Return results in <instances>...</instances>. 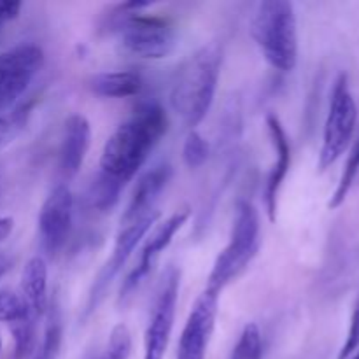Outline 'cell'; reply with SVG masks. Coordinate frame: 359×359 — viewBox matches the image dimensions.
<instances>
[{
  "label": "cell",
  "mask_w": 359,
  "mask_h": 359,
  "mask_svg": "<svg viewBox=\"0 0 359 359\" xmlns=\"http://www.w3.org/2000/svg\"><path fill=\"white\" fill-rule=\"evenodd\" d=\"M167 130L168 118L160 104L139 105L132 118L119 125L105 142L100 172L125 186L142 168Z\"/></svg>",
  "instance_id": "1"
},
{
  "label": "cell",
  "mask_w": 359,
  "mask_h": 359,
  "mask_svg": "<svg viewBox=\"0 0 359 359\" xmlns=\"http://www.w3.org/2000/svg\"><path fill=\"white\" fill-rule=\"evenodd\" d=\"M223 49L205 44L188 56L177 69L170 90V105L189 132L209 114L221 76Z\"/></svg>",
  "instance_id": "2"
},
{
  "label": "cell",
  "mask_w": 359,
  "mask_h": 359,
  "mask_svg": "<svg viewBox=\"0 0 359 359\" xmlns=\"http://www.w3.org/2000/svg\"><path fill=\"white\" fill-rule=\"evenodd\" d=\"M252 39L263 58L279 72H291L298 63V25L287 0L259 2L251 23Z\"/></svg>",
  "instance_id": "3"
},
{
  "label": "cell",
  "mask_w": 359,
  "mask_h": 359,
  "mask_svg": "<svg viewBox=\"0 0 359 359\" xmlns=\"http://www.w3.org/2000/svg\"><path fill=\"white\" fill-rule=\"evenodd\" d=\"M259 245V212L251 202L241 200L235 209L233 226L226 248L217 255L207 290L221 294L224 287L237 279L256 256Z\"/></svg>",
  "instance_id": "4"
},
{
  "label": "cell",
  "mask_w": 359,
  "mask_h": 359,
  "mask_svg": "<svg viewBox=\"0 0 359 359\" xmlns=\"http://www.w3.org/2000/svg\"><path fill=\"white\" fill-rule=\"evenodd\" d=\"M151 2H130L119 6V20L116 28L123 48L144 60L167 58L177 44V34L170 21L140 13Z\"/></svg>",
  "instance_id": "5"
},
{
  "label": "cell",
  "mask_w": 359,
  "mask_h": 359,
  "mask_svg": "<svg viewBox=\"0 0 359 359\" xmlns=\"http://www.w3.org/2000/svg\"><path fill=\"white\" fill-rule=\"evenodd\" d=\"M358 123V105L349 90L347 76H340L333 86L330 98L328 118L323 132V144L319 151L318 168L319 172L328 170L337 163L340 156L353 142L354 130Z\"/></svg>",
  "instance_id": "6"
},
{
  "label": "cell",
  "mask_w": 359,
  "mask_h": 359,
  "mask_svg": "<svg viewBox=\"0 0 359 359\" xmlns=\"http://www.w3.org/2000/svg\"><path fill=\"white\" fill-rule=\"evenodd\" d=\"M179 286H181V272L170 266L161 277L154 297L153 312L144 333V358L142 359H163L168 349L172 330L177 309Z\"/></svg>",
  "instance_id": "7"
},
{
  "label": "cell",
  "mask_w": 359,
  "mask_h": 359,
  "mask_svg": "<svg viewBox=\"0 0 359 359\" xmlns=\"http://www.w3.org/2000/svg\"><path fill=\"white\" fill-rule=\"evenodd\" d=\"M44 65V51L34 42H21L0 53V112L14 107Z\"/></svg>",
  "instance_id": "8"
},
{
  "label": "cell",
  "mask_w": 359,
  "mask_h": 359,
  "mask_svg": "<svg viewBox=\"0 0 359 359\" xmlns=\"http://www.w3.org/2000/svg\"><path fill=\"white\" fill-rule=\"evenodd\" d=\"M158 217H160V212L156 210V212L149 214V216L142 217V219H137L128 224H121V230H119L118 237H116L111 258H109V262L102 266L97 279H95L93 286H91L90 294H88L86 316L91 314L93 311H97V307L100 305V302L104 300L105 293H107V287L111 286V283L116 279V276L121 272L123 266L126 265L128 258L132 256V252L135 251V248L140 244V241L146 237L147 231L151 230V226L156 223Z\"/></svg>",
  "instance_id": "9"
},
{
  "label": "cell",
  "mask_w": 359,
  "mask_h": 359,
  "mask_svg": "<svg viewBox=\"0 0 359 359\" xmlns=\"http://www.w3.org/2000/svg\"><path fill=\"white\" fill-rule=\"evenodd\" d=\"M219 297L221 294L205 287L202 294L196 298L188 321L182 328L175 359H205L214 326H216Z\"/></svg>",
  "instance_id": "10"
},
{
  "label": "cell",
  "mask_w": 359,
  "mask_h": 359,
  "mask_svg": "<svg viewBox=\"0 0 359 359\" xmlns=\"http://www.w3.org/2000/svg\"><path fill=\"white\" fill-rule=\"evenodd\" d=\"M189 214H191L189 209H181L154 228L153 233L147 237L146 244H144L139 263L133 266L132 272H130L128 276H126V279L123 280L121 291H119V304H121V302L125 304V302L139 290L142 280L149 276L153 266L156 265L161 252L172 244V241H174V237L177 235V231L181 230L186 224V221L189 219Z\"/></svg>",
  "instance_id": "11"
},
{
  "label": "cell",
  "mask_w": 359,
  "mask_h": 359,
  "mask_svg": "<svg viewBox=\"0 0 359 359\" xmlns=\"http://www.w3.org/2000/svg\"><path fill=\"white\" fill-rule=\"evenodd\" d=\"M74 196L65 184H58L46 196L39 212V238L49 256L65 245L72 228Z\"/></svg>",
  "instance_id": "12"
},
{
  "label": "cell",
  "mask_w": 359,
  "mask_h": 359,
  "mask_svg": "<svg viewBox=\"0 0 359 359\" xmlns=\"http://www.w3.org/2000/svg\"><path fill=\"white\" fill-rule=\"evenodd\" d=\"M266 128H269L272 146L276 149V161H273L269 177H266L265 207L269 219L276 223L277 207H279V193L291 167V146L290 140H287L286 130H284L283 123H280V119L276 114L266 116Z\"/></svg>",
  "instance_id": "13"
},
{
  "label": "cell",
  "mask_w": 359,
  "mask_h": 359,
  "mask_svg": "<svg viewBox=\"0 0 359 359\" xmlns=\"http://www.w3.org/2000/svg\"><path fill=\"white\" fill-rule=\"evenodd\" d=\"M170 177L172 168L168 163H160L147 170L137 181L128 207L121 217V224L133 223V221L142 219V217L156 212V202L160 200L163 189L167 188Z\"/></svg>",
  "instance_id": "14"
},
{
  "label": "cell",
  "mask_w": 359,
  "mask_h": 359,
  "mask_svg": "<svg viewBox=\"0 0 359 359\" xmlns=\"http://www.w3.org/2000/svg\"><path fill=\"white\" fill-rule=\"evenodd\" d=\"M91 144V125L83 114H72L63 126L60 147V168L67 177H74L81 170Z\"/></svg>",
  "instance_id": "15"
},
{
  "label": "cell",
  "mask_w": 359,
  "mask_h": 359,
  "mask_svg": "<svg viewBox=\"0 0 359 359\" xmlns=\"http://www.w3.org/2000/svg\"><path fill=\"white\" fill-rule=\"evenodd\" d=\"M21 300L35 319H42L48 312V265L41 256L28 259L21 273Z\"/></svg>",
  "instance_id": "16"
},
{
  "label": "cell",
  "mask_w": 359,
  "mask_h": 359,
  "mask_svg": "<svg viewBox=\"0 0 359 359\" xmlns=\"http://www.w3.org/2000/svg\"><path fill=\"white\" fill-rule=\"evenodd\" d=\"M142 77L133 70L95 74L88 81V88L104 98H128L142 91Z\"/></svg>",
  "instance_id": "17"
},
{
  "label": "cell",
  "mask_w": 359,
  "mask_h": 359,
  "mask_svg": "<svg viewBox=\"0 0 359 359\" xmlns=\"http://www.w3.org/2000/svg\"><path fill=\"white\" fill-rule=\"evenodd\" d=\"M35 100L21 102L7 111L0 112V151L9 146L27 128L30 116L34 112Z\"/></svg>",
  "instance_id": "18"
},
{
  "label": "cell",
  "mask_w": 359,
  "mask_h": 359,
  "mask_svg": "<svg viewBox=\"0 0 359 359\" xmlns=\"http://www.w3.org/2000/svg\"><path fill=\"white\" fill-rule=\"evenodd\" d=\"M63 340V323L58 305L53 304L46 312V328L42 342L34 359H58Z\"/></svg>",
  "instance_id": "19"
},
{
  "label": "cell",
  "mask_w": 359,
  "mask_h": 359,
  "mask_svg": "<svg viewBox=\"0 0 359 359\" xmlns=\"http://www.w3.org/2000/svg\"><path fill=\"white\" fill-rule=\"evenodd\" d=\"M123 184L121 182L114 181L109 175L98 172L97 179L91 182V188L88 191V202L93 209L100 210V212H107L112 207L116 205V202L119 200V193H121Z\"/></svg>",
  "instance_id": "20"
},
{
  "label": "cell",
  "mask_w": 359,
  "mask_h": 359,
  "mask_svg": "<svg viewBox=\"0 0 359 359\" xmlns=\"http://www.w3.org/2000/svg\"><path fill=\"white\" fill-rule=\"evenodd\" d=\"M358 175H359V140L354 144L353 149H351L349 158H347V163L346 167H344L342 177H340L339 184H337L335 191H333L332 198H330V203H328L330 209L332 210L339 209V207L346 202L347 195H349L351 189H353Z\"/></svg>",
  "instance_id": "21"
},
{
  "label": "cell",
  "mask_w": 359,
  "mask_h": 359,
  "mask_svg": "<svg viewBox=\"0 0 359 359\" xmlns=\"http://www.w3.org/2000/svg\"><path fill=\"white\" fill-rule=\"evenodd\" d=\"M35 328H37V319L32 314H27L20 321L11 325V333L14 339V358L16 359H25L34 353Z\"/></svg>",
  "instance_id": "22"
},
{
  "label": "cell",
  "mask_w": 359,
  "mask_h": 359,
  "mask_svg": "<svg viewBox=\"0 0 359 359\" xmlns=\"http://www.w3.org/2000/svg\"><path fill=\"white\" fill-rule=\"evenodd\" d=\"M263 358V342L262 332L256 323H249L244 326L230 359H262Z\"/></svg>",
  "instance_id": "23"
},
{
  "label": "cell",
  "mask_w": 359,
  "mask_h": 359,
  "mask_svg": "<svg viewBox=\"0 0 359 359\" xmlns=\"http://www.w3.org/2000/svg\"><path fill=\"white\" fill-rule=\"evenodd\" d=\"M209 142L196 130H191L186 137L184 146H182V160H184V163L189 168H200L209 160Z\"/></svg>",
  "instance_id": "24"
},
{
  "label": "cell",
  "mask_w": 359,
  "mask_h": 359,
  "mask_svg": "<svg viewBox=\"0 0 359 359\" xmlns=\"http://www.w3.org/2000/svg\"><path fill=\"white\" fill-rule=\"evenodd\" d=\"M130 354H132V333L125 323H119L112 328L104 359H128Z\"/></svg>",
  "instance_id": "25"
},
{
  "label": "cell",
  "mask_w": 359,
  "mask_h": 359,
  "mask_svg": "<svg viewBox=\"0 0 359 359\" xmlns=\"http://www.w3.org/2000/svg\"><path fill=\"white\" fill-rule=\"evenodd\" d=\"M27 314H30V311L21 300L20 294L13 293V291H0V323L13 325Z\"/></svg>",
  "instance_id": "26"
},
{
  "label": "cell",
  "mask_w": 359,
  "mask_h": 359,
  "mask_svg": "<svg viewBox=\"0 0 359 359\" xmlns=\"http://www.w3.org/2000/svg\"><path fill=\"white\" fill-rule=\"evenodd\" d=\"M359 349V293L353 307V316H351L349 332H347L346 344L340 351L339 359H349Z\"/></svg>",
  "instance_id": "27"
},
{
  "label": "cell",
  "mask_w": 359,
  "mask_h": 359,
  "mask_svg": "<svg viewBox=\"0 0 359 359\" xmlns=\"http://www.w3.org/2000/svg\"><path fill=\"white\" fill-rule=\"evenodd\" d=\"M21 4L13 2V0H0V32H2L4 25L9 21L16 20L20 16Z\"/></svg>",
  "instance_id": "28"
},
{
  "label": "cell",
  "mask_w": 359,
  "mask_h": 359,
  "mask_svg": "<svg viewBox=\"0 0 359 359\" xmlns=\"http://www.w3.org/2000/svg\"><path fill=\"white\" fill-rule=\"evenodd\" d=\"M14 221L13 217H0V245L6 242V238L9 237L11 231H13Z\"/></svg>",
  "instance_id": "29"
},
{
  "label": "cell",
  "mask_w": 359,
  "mask_h": 359,
  "mask_svg": "<svg viewBox=\"0 0 359 359\" xmlns=\"http://www.w3.org/2000/svg\"><path fill=\"white\" fill-rule=\"evenodd\" d=\"M7 269H9V262H6V259H0V277L7 272Z\"/></svg>",
  "instance_id": "30"
},
{
  "label": "cell",
  "mask_w": 359,
  "mask_h": 359,
  "mask_svg": "<svg viewBox=\"0 0 359 359\" xmlns=\"http://www.w3.org/2000/svg\"><path fill=\"white\" fill-rule=\"evenodd\" d=\"M353 359H359V351H356V354H354Z\"/></svg>",
  "instance_id": "31"
},
{
  "label": "cell",
  "mask_w": 359,
  "mask_h": 359,
  "mask_svg": "<svg viewBox=\"0 0 359 359\" xmlns=\"http://www.w3.org/2000/svg\"><path fill=\"white\" fill-rule=\"evenodd\" d=\"M0 351H2V339H0Z\"/></svg>",
  "instance_id": "32"
}]
</instances>
